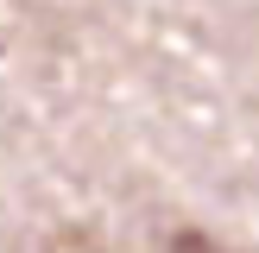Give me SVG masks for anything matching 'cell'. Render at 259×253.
Here are the masks:
<instances>
[{
  "label": "cell",
  "instance_id": "1",
  "mask_svg": "<svg viewBox=\"0 0 259 253\" xmlns=\"http://www.w3.org/2000/svg\"><path fill=\"white\" fill-rule=\"evenodd\" d=\"M171 253H222V247H215L209 234H196V228H184V234L171 240Z\"/></svg>",
  "mask_w": 259,
  "mask_h": 253
}]
</instances>
